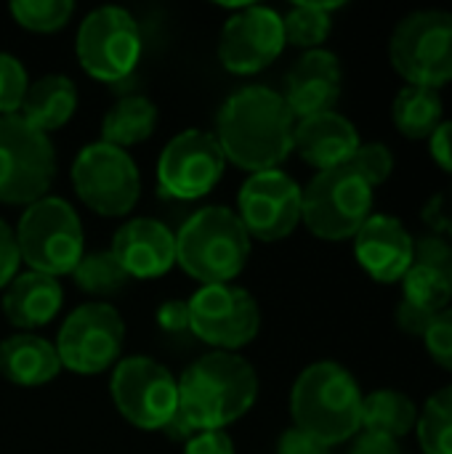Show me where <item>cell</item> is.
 I'll use <instances>...</instances> for the list:
<instances>
[{"mask_svg":"<svg viewBox=\"0 0 452 454\" xmlns=\"http://www.w3.org/2000/svg\"><path fill=\"white\" fill-rule=\"evenodd\" d=\"M296 117L282 93L250 85L226 98L218 112L216 138L226 162L242 170H274L293 149Z\"/></svg>","mask_w":452,"mask_h":454,"instance_id":"cell-1","label":"cell"},{"mask_svg":"<svg viewBox=\"0 0 452 454\" xmlns=\"http://www.w3.org/2000/svg\"><path fill=\"white\" fill-rule=\"evenodd\" d=\"M258 396L253 367L229 354L216 351L194 362L178 380V418L194 431H221L240 420Z\"/></svg>","mask_w":452,"mask_h":454,"instance_id":"cell-2","label":"cell"},{"mask_svg":"<svg viewBox=\"0 0 452 454\" xmlns=\"http://www.w3.org/2000/svg\"><path fill=\"white\" fill-rule=\"evenodd\" d=\"M290 412L298 431L333 447L349 442L362 428V394L341 364L317 362L298 375Z\"/></svg>","mask_w":452,"mask_h":454,"instance_id":"cell-3","label":"cell"},{"mask_svg":"<svg viewBox=\"0 0 452 454\" xmlns=\"http://www.w3.org/2000/svg\"><path fill=\"white\" fill-rule=\"evenodd\" d=\"M250 255V237L240 215L213 205L194 213L176 234V261L202 285H229Z\"/></svg>","mask_w":452,"mask_h":454,"instance_id":"cell-4","label":"cell"},{"mask_svg":"<svg viewBox=\"0 0 452 454\" xmlns=\"http://www.w3.org/2000/svg\"><path fill=\"white\" fill-rule=\"evenodd\" d=\"M373 215V186L346 162L320 170L301 192V218L320 239H349Z\"/></svg>","mask_w":452,"mask_h":454,"instance_id":"cell-5","label":"cell"},{"mask_svg":"<svg viewBox=\"0 0 452 454\" xmlns=\"http://www.w3.org/2000/svg\"><path fill=\"white\" fill-rule=\"evenodd\" d=\"M13 234L21 261L37 274H72L83 258L80 218L72 205L59 197H43L32 202Z\"/></svg>","mask_w":452,"mask_h":454,"instance_id":"cell-6","label":"cell"},{"mask_svg":"<svg viewBox=\"0 0 452 454\" xmlns=\"http://www.w3.org/2000/svg\"><path fill=\"white\" fill-rule=\"evenodd\" d=\"M56 176V154L48 133L21 114L0 117V202L32 205L45 197Z\"/></svg>","mask_w":452,"mask_h":454,"instance_id":"cell-7","label":"cell"},{"mask_svg":"<svg viewBox=\"0 0 452 454\" xmlns=\"http://www.w3.org/2000/svg\"><path fill=\"white\" fill-rule=\"evenodd\" d=\"M394 69L418 88H440L452 80V16L418 11L402 19L392 35Z\"/></svg>","mask_w":452,"mask_h":454,"instance_id":"cell-8","label":"cell"},{"mask_svg":"<svg viewBox=\"0 0 452 454\" xmlns=\"http://www.w3.org/2000/svg\"><path fill=\"white\" fill-rule=\"evenodd\" d=\"M72 184L77 197L99 215H125L133 210L141 178L131 154L112 144L85 146L72 165Z\"/></svg>","mask_w":452,"mask_h":454,"instance_id":"cell-9","label":"cell"},{"mask_svg":"<svg viewBox=\"0 0 452 454\" xmlns=\"http://www.w3.org/2000/svg\"><path fill=\"white\" fill-rule=\"evenodd\" d=\"M141 56V29L136 19L117 5L88 13L77 32V59L83 69L104 82H117L133 72Z\"/></svg>","mask_w":452,"mask_h":454,"instance_id":"cell-10","label":"cell"},{"mask_svg":"<svg viewBox=\"0 0 452 454\" xmlns=\"http://www.w3.org/2000/svg\"><path fill=\"white\" fill-rule=\"evenodd\" d=\"M112 399L131 426L163 431L178 412V380L163 364L131 356L112 372Z\"/></svg>","mask_w":452,"mask_h":454,"instance_id":"cell-11","label":"cell"},{"mask_svg":"<svg viewBox=\"0 0 452 454\" xmlns=\"http://www.w3.org/2000/svg\"><path fill=\"white\" fill-rule=\"evenodd\" d=\"M125 325L109 303H85L75 309L59 330L56 354L61 367L96 375L117 362Z\"/></svg>","mask_w":452,"mask_h":454,"instance_id":"cell-12","label":"cell"},{"mask_svg":"<svg viewBox=\"0 0 452 454\" xmlns=\"http://www.w3.org/2000/svg\"><path fill=\"white\" fill-rule=\"evenodd\" d=\"M189 330L224 351L248 346L258 327L261 311L248 290L234 285H202L189 301Z\"/></svg>","mask_w":452,"mask_h":454,"instance_id":"cell-13","label":"cell"},{"mask_svg":"<svg viewBox=\"0 0 452 454\" xmlns=\"http://www.w3.org/2000/svg\"><path fill=\"white\" fill-rule=\"evenodd\" d=\"M226 157L213 133L184 130L163 149L157 162V181L165 197L197 200L205 197L224 176Z\"/></svg>","mask_w":452,"mask_h":454,"instance_id":"cell-14","label":"cell"},{"mask_svg":"<svg viewBox=\"0 0 452 454\" xmlns=\"http://www.w3.org/2000/svg\"><path fill=\"white\" fill-rule=\"evenodd\" d=\"M240 221L248 237L277 242L301 221V189L282 170L253 173L240 192Z\"/></svg>","mask_w":452,"mask_h":454,"instance_id":"cell-15","label":"cell"},{"mask_svg":"<svg viewBox=\"0 0 452 454\" xmlns=\"http://www.w3.org/2000/svg\"><path fill=\"white\" fill-rule=\"evenodd\" d=\"M282 48V16L264 5H240V11L224 24L218 59L234 74H256L269 67Z\"/></svg>","mask_w":452,"mask_h":454,"instance_id":"cell-16","label":"cell"},{"mask_svg":"<svg viewBox=\"0 0 452 454\" xmlns=\"http://www.w3.org/2000/svg\"><path fill=\"white\" fill-rule=\"evenodd\" d=\"M341 96V64L330 51L314 48L306 51L285 80V104L296 120L333 112V104Z\"/></svg>","mask_w":452,"mask_h":454,"instance_id":"cell-17","label":"cell"},{"mask_svg":"<svg viewBox=\"0 0 452 454\" xmlns=\"http://www.w3.org/2000/svg\"><path fill=\"white\" fill-rule=\"evenodd\" d=\"M112 255L128 277L155 279L176 263V234L160 221L133 218L115 234Z\"/></svg>","mask_w":452,"mask_h":454,"instance_id":"cell-18","label":"cell"},{"mask_svg":"<svg viewBox=\"0 0 452 454\" xmlns=\"http://www.w3.org/2000/svg\"><path fill=\"white\" fill-rule=\"evenodd\" d=\"M354 253L376 282H397L413 266V237L397 218L370 215L354 234Z\"/></svg>","mask_w":452,"mask_h":454,"instance_id":"cell-19","label":"cell"},{"mask_svg":"<svg viewBox=\"0 0 452 454\" xmlns=\"http://www.w3.org/2000/svg\"><path fill=\"white\" fill-rule=\"evenodd\" d=\"M293 149L309 165L320 170H330L346 165L354 157V152L360 149V136L346 117L336 112H322L296 120Z\"/></svg>","mask_w":452,"mask_h":454,"instance_id":"cell-20","label":"cell"},{"mask_svg":"<svg viewBox=\"0 0 452 454\" xmlns=\"http://www.w3.org/2000/svg\"><path fill=\"white\" fill-rule=\"evenodd\" d=\"M61 309V285L56 277L27 271L16 274L3 295V314L16 327L48 325Z\"/></svg>","mask_w":452,"mask_h":454,"instance_id":"cell-21","label":"cell"},{"mask_svg":"<svg viewBox=\"0 0 452 454\" xmlns=\"http://www.w3.org/2000/svg\"><path fill=\"white\" fill-rule=\"evenodd\" d=\"M61 370L56 346L37 335H13L0 343V375L13 386H43L51 383Z\"/></svg>","mask_w":452,"mask_h":454,"instance_id":"cell-22","label":"cell"},{"mask_svg":"<svg viewBox=\"0 0 452 454\" xmlns=\"http://www.w3.org/2000/svg\"><path fill=\"white\" fill-rule=\"evenodd\" d=\"M77 109V88L64 74L40 77L35 85L27 88L24 104L19 114L37 130L48 133L61 128Z\"/></svg>","mask_w":452,"mask_h":454,"instance_id":"cell-23","label":"cell"},{"mask_svg":"<svg viewBox=\"0 0 452 454\" xmlns=\"http://www.w3.org/2000/svg\"><path fill=\"white\" fill-rule=\"evenodd\" d=\"M157 125V109L144 96H125L120 98L104 117L101 125V141L112 146H131L141 144L152 136Z\"/></svg>","mask_w":452,"mask_h":454,"instance_id":"cell-24","label":"cell"},{"mask_svg":"<svg viewBox=\"0 0 452 454\" xmlns=\"http://www.w3.org/2000/svg\"><path fill=\"white\" fill-rule=\"evenodd\" d=\"M394 125L408 138H429L442 125V98L434 88L408 85L394 98Z\"/></svg>","mask_w":452,"mask_h":454,"instance_id":"cell-25","label":"cell"},{"mask_svg":"<svg viewBox=\"0 0 452 454\" xmlns=\"http://www.w3.org/2000/svg\"><path fill=\"white\" fill-rule=\"evenodd\" d=\"M418 423L416 404L400 391H376L362 396V428L400 439L410 434Z\"/></svg>","mask_w":452,"mask_h":454,"instance_id":"cell-26","label":"cell"},{"mask_svg":"<svg viewBox=\"0 0 452 454\" xmlns=\"http://www.w3.org/2000/svg\"><path fill=\"white\" fill-rule=\"evenodd\" d=\"M336 3H296L282 19L285 43L314 51L330 35V11Z\"/></svg>","mask_w":452,"mask_h":454,"instance_id":"cell-27","label":"cell"},{"mask_svg":"<svg viewBox=\"0 0 452 454\" xmlns=\"http://www.w3.org/2000/svg\"><path fill=\"white\" fill-rule=\"evenodd\" d=\"M72 277L77 287L91 295H115L131 279L125 269L117 263V258L112 255V250H96L88 255L83 253V258L72 269Z\"/></svg>","mask_w":452,"mask_h":454,"instance_id":"cell-28","label":"cell"},{"mask_svg":"<svg viewBox=\"0 0 452 454\" xmlns=\"http://www.w3.org/2000/svg\"><path fill=\"white\" fill-rule=\"evenodd\" d=\"M416 426L424 452L452 454V386L437 391L426 402Z\"/></svg>","mask_w":452,"mask_h":454,"instance_id":"cell-29","label":"cell"},{"mask_svg":"<svg viewBox=\"0 0 452 454\" xmlns=\"http://www.w3.org/2000/svg\"><path fill=\"white\" fill-rule=\"evenodd\" d=\"M402 287H405V298L408 303L429 311V314H440L445 311L448 301L452 298V285L448 277H442L434 269L426 266H410L408 274L402 277Z\"/></svg>","mask_w":452,"mask_h":454,"instance_id":"cell-30","label":"cell"},{"mask_svg":"<svg viewBox=\"0 0 452 454\" xmlns=\"http://www.w3.org/2000/svg\"><path fill=\"white\" fill-rule=\"evenodd\" d=\"M75 5L69 0H16L11 3V13L13 19L32 32H56L61 29L69 16H72Z\"/></svg>","mask_w":452,"mask_h":454,"instance_id":"cell-31","label":"cell"},{"mask_svg":"<svg viewBox=\"0 0 452 454\" xmlns=\"http://www.w3.org/2000/svg\"><path fill=\"white\" fill-rule=\"evenodd\" d=\"M27 72L19 59L0 53V117L19 114L27 96Z\"/></svg>","mask_w":452,"mask_h":454,"instance_id":"cell-32","label":"cell"},{"mask_svg":"<svg viewBox=\"0 0 452 454\" xmlns=\"http://www.w3.org/2000/svg\"><path fill=\"white\" fill-rule=\"evenodd\" d=\"M349 165L370 186H378V184H384L392 176L394 157H392L389 146H384V144H360V149L354 152V157L349 160Z\"/></svg>","mask_w":452,"mask_h":454,"instance_id":"cell-33","label":"cell"},{"mask_svg":"<svg viewBox=\"0 0 452 454\" xmlns=\"http://www.w3.org/2000/svg\"><path fill=\"white\" fill-rule=\"evenodd\" d=\"M413 263L440 271L442 277L452 279V247L437 234H426L413 239Z\"/></svg>","mask_w":452,"mask_h":454,"instance_id":"cell-34","label":"cell"},{"mask_svg":"<svg viewBox=\"0 0 452 454\" xmlns=\"http://www.w3.org/2000/svg\"><path fill=\"white\" fill-rule=\"evenodd\" d=\"M424 338H426V348L432 359L452 372V309H445L434 317Z\"/></svg>","mask_w":452,"mask_h":454,"instance_id":"cell-35","label":"cell"},{"mask_svg":"<svg viewBox=\"0 0 452 454\" xmlns=\"http://www.w3.org/2000/svg\"><path fill=\"white\" fill-rule=\"evenodd\" d=\"M424 221L429 223V229L440 237V234H452V186L445 192L434 194L426 207H424Z\"/></svg>","mask_w":452,"mask_h":454,"instance_id":"cell-36","label":"cell"},{"mask_svg":"<svg viewBox=\"0 0 452 454\" xmlns=\"http://www.w3.org/2000/svg\"><path fill=\"white\" fill-rule=\"evenodd\" d=\"M19 245H16V234L8 229V223L0 221V287L11 285V279L19 271Z\"/></svg>","mask_w":452,"mask_h":454,"instance_id":"cell-37","label":"cell"},{"mask_svg":"<svg viewBox=\"0 0 452 454\" xmlns=\"http://www.w3.org/2000/svg\"><path fill=\"white\" fill-rule=\"evenodd\" d=\"M184 454H234V447L224 431H202L186 442Z\"/></svg>","mask_w":452,"mask_h":454,"instance_id":"cell-38","label":"cell"},{"mask_svg":"<svg viewBox=\"0 0 452 454\" xmlns=\"http://www.w3.org/2000/svg\"><path fill=\"white\" fill-rule=\"evenodd\" d=\"M277 454H330L328 447L322 442H317L314 436L298 431V428H290L282 434L280 439V450Z\"/></svg>","mask_w":452,"mask_h":454,"instance_id":"cell-39","label":"cell"},{"mask_svg":"<svg viewBox=\"0 0 452 454\" xmlns=\"http://www.w3.org/2000/svg\"><path fill=\"white\" fill-rule=\"evenodd\" d=\"M434 317L437 314H429V311H424V309H418V306H413L408 301H402L397 306V325L405 333H410V335H426V330L432 327Z\"/></svg>","mask_w":452,"mask_h":454,"instance_id":"cell-40","label":"cell"},{"mask_svg":"<svg viewBox=\"0 0 452 454\" xmlns=\"http://www.w3.org/2000/svg\"><path fill=\"white\" fill-rule=\"evenodd\" d=\"M352 454H402V450H400L397 439H392V436L362 431L352 447Z\"/></svg>","mask_w":452,"mask_h":454,"instance_id":"cell-41","label":"cell"},{"mask_svg":"<svg viewBox=\"0 0 452 454\" xmlns=\"http://www.w3.org/2000/svg\"><path fill=\"white\" fill-rule=\"evenodd\" d=\"M157 322L165 333H173L178 335L181 330H189V306L181 303V301H168L163 303L160 314H157Z\"/></svg>","mask_w":452,"mask_h":454,"instance_id":"cell-42","label":"cell"},{"mask_svg":"<svg viewBox=\"0 0 452 454\" xmlns=\"http://www.w3.org/2000/svg\"><path fill=\"white\" fill-rule=\"evenodd\" d=\"M429 138H432L434 162L452 176V122H442Z\"/></svg>","mask_w":452,"mask_h":454,"instance_id":"cell-43","label":"cell"},{"mask_svg":"<svg viewBox=\"0 0 452 454\" xmlns=\"http://www.w3.org/2000/svg\"><path fill=\"white\" fill-rule=\"evenodd\" d=\"M450 285H452V279H450Z\"/></svg>","mask_w":452,"mask_h":454,"instance_id":"cell-44","label":"cell"}]
</instances>
